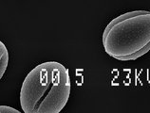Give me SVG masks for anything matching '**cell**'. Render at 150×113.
Here are the masks:
<instances>
[{"instance_id": "obj_3", "label": "cell", "mask_w": 150, "mask_h": 113, "mask_svg": "<svg viewBox=\"0 0 150 113\" xmlns=\"http://www.w3.org/2000/svg\"><path fill=\"white\" fill-rule=\"evenodd\" d=\"M9 64V52L3 42H0V78L5 73Z\"/></svg>"}, {"instance_id": "obj_1", "label": "cell", "mask_w": 150, "mask_h": 113, "mask_svg": "<svg viewBox=\"0 0 150 113\" xmlns=\"http://www.w3.org/2000/svg\"><path fill=\"white\" fill-rule=\"evenodd\" d=\"M71 83L69 69L57 61L43 62L25 77L20 106L25 113H59L68 103Z\"/></svg>"}, {"instance_id": "obj_4", "label": "cell", "mask_w": 150, "mask_h": 113, "mask_svg": "<svg viewBox=\"0 0 150 113\" xmlns=\"http://www.w3.org/2000/svg\"><path fill=\"white\" fill-rule=\"evenodd\" d=\"M0 112L1 113H19V110L15 108L8 106H1L0 107Z\"/></svg>"}, {"instance_id": "obj_2", "label": "cell", "mask_w": 150, "mask_h": 113, "mask_svg": "<svg viewBox=\"0 0 150 113\" xmlns=\"http://www.w3.org/2000/svg\"><path fill=\"white\" fill-rule=\"evenodd\" d=\"M103 45L109 57L135 60L150 51V11L134 10L110 21L103 33Z\"/></svg>"}]
</instances>
